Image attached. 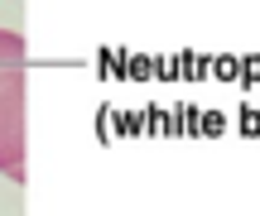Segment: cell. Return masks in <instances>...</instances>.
Segmentation results:
<instances>
[{
  "label": "cell",
  "mask_w": 260,
  "mask_h": 216,
  "mask_svg": "<svg viewBox=\"0 0 260 216\" xmlns=\"http://www.w3.org/2000/svg\"><path fill=\"white\" fill-rule=\"evenodd\" d=\"M24 38L0 29V173L24 183Z\"/></svg>",
  "instance_id": "cell-1"
}]
</instances>
